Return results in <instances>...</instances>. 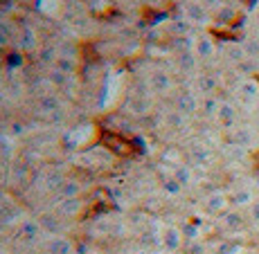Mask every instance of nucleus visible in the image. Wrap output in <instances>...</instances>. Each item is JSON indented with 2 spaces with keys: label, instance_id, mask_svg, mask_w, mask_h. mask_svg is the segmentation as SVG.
<instances>
[{
  "label": "nucleus",
  "instance_id": "obj_1",
  "mask_svg": "<svg viewBox=\"0 0 259 254\" xmlns=\"http://www.w3.org/2000/svg\"><path fill=\"white\" fill-rule=\"evenodd\" d=\"M250 200H252V193H248V191H243V193H239V196H237L239 205H243V202H250Z\"/></svg>",
  "mask_w": 259,
  "mask_h": 254
},
{
  "label": "nucleus",
  "instance_id": "obj_2",
  "mask_svg": "<svg viewBox=\"0 0 259 254\" xmlns=\"http://www.w3.org/2000/svg\"><path fill=\"white\" fill-rule=\"evenodd\" d=\"M250 218H252L255 223H259V202H255V205L250 207Z\"/></svg>",
  "mask_w": 259,
  "mask_h": 254
},
{
  "label": "nucleus",
  "instance_id": "obj_3",
  "mask_svg": "<svg viewBox=\"0 0 259 254\" xmlns=\"http://www.w3.org/2000/svg\"><path fill=\"white\" fill-rule=\"evenodd\" d=\"M257 81H259V77H257Z\"/></svg>",
  "mask_w": 259,
  "mask_h": 254
}]
</instances>
